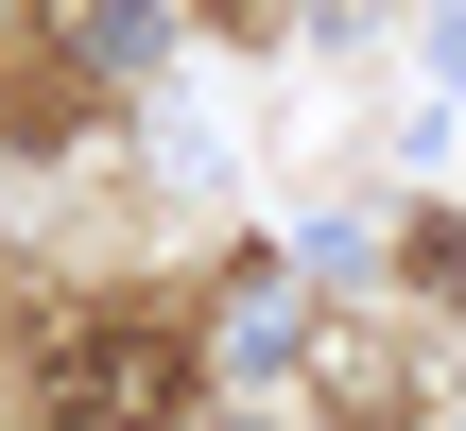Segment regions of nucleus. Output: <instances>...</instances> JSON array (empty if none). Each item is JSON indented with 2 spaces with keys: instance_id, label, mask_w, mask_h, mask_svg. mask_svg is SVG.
Here are the masks:
<instances>
[{
  "instance_id": "f257e3e1",
  "label": "nucleus",
  "mask_w": 466,
  "mask_h": 431,
  "mask_svg": "<svg viewBox=\"0 0 466 431\" xmlns=\"http://www.w3.org/2000/svg\"><path fill=\"white\" fill-rule=\"evenodd\" d=\"M35 397H52V431H190V346L156 311H86V328H52Z\"/></svg>"
},
{
  "instance_id": "f03ea898",
  "label": "nucleus",
  "mask_w": 466,
  "mask_h": 431,
  "mask_svg": "<svg viewBox=\"0 0 466 431\" xmlns=\"http://www.w3.org/2000/svg\"><path fill=\"white\" fill-rule=\"evenodd\" d=\"M190 431H259V415H190Z\"/></svg>"
}]
</instances>
